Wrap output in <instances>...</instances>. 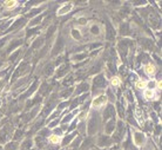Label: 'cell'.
I'll return each instance as SVG.
<instances>
[{
	"mask_svg": "<svg viewBox=\"0 0 162 150\" xmlns=\"http://www.w3.org/2000/svg\"><path fill=\"white\" fill-rule=\"evenodd\" d=\"M106 102H107V97H106V95H99V96H96L95 98L93 99L92 105H93V108L99 109V108H101L102 105H105Z\"/></svg>",
	"mask_w": 162,
	"mask_h": 150,
	"instance_id": "6da1fadb",
	"label": "cell"
},
{
	"mask_svg": "<svg viewBox=\"0 0 162 150\" xmlns=\"http://www.w3.org/2000/svg\"><path fill=\"white\" fill-rule=\"evenodd\" d=\"M147 86H148L149 90L154 91L156 88H157V82H156V80H149V82L147 83Z\"/></svg>",
	"mask_w": 162,
	"mask_h": 150,
	"instance_id": "52a82bcc",
	"label": "cell"
},
{
	"mask_svg": "<svg viewBox=\"0 0 162 150\" xmlns=\"http://www.w3.org/2000/svg\"><path fill=\"white\" fill-rule=\"evenodd\" d=\"M15 5H17V1H14V0H12V1H6V2H5V6H6V7H8V9L14 7Z\"/></svg>",
	"mask_w": 162,
	"mask_h": 150,
	"instance_id": "30bf717a",
	"label": "cell"
},
{
	"mask_svg": "<svg viewBox=\"0 0 162 150\" xmlns=\"http://www.w3.org/2000/svg\"><path fill=\"white\" fill-rule=\"evenodd\" d=\"M111 84H112L113 86H117V85H120V84H121V79H120V77H117V76L113 77V78L111 79Z\"/></svg>",
	"mask_w": 162,
	"mask_h": 150,
	"instance_id": "9c48e42d",
	"label": "cell"
},
{
	"mask_svg": "<svg viewBox=\"0 0 162 150\" xmlns=\"http://www.w3.org/2000/svg\"><path fill=\"white\" fill-rule=\"evenodd\" d=\"M72 9H73V2H67V4H65L64 6L60 7V10L58 11V14H59V16L66 14V13H68L69 11H72Z\"/></svg>",
	"mask_w": 162,
	"mask_h": 150,
	"instance_id": "7a4b0ae2",
	"label": "cell"
},
{
	"mask_svg": "<svg viewBox=\"0 0 162 150\" xmlns=\"http://www.w3.org/2000/svg\"><path fill=\"white\" fill-rule=\"evenodd\" d=\"M143 97H144L146 100H152V99H154V97H155V93H154L153 90L146 89V90L143 91Z\"/></svg>",
	"mask_w": 162,
	"mask_h": 150,
	"instance_id": "5b68a950",
	"label": "cell"
},
{
	"mask_svg": "<svg viewBox=\"0 0 162 150\" xmlns=\"http://www.w3.org/2000/svg\"><path fill=\"white\" fill-rule=\"evenodd\" d=\"M143 140H144V136H143L142 134L135 132V135H134V143H135L137 147H141V145H142Z\"/></svg>",
	"mask_w": 162,
	"mask_h": 150,
	"instance_id": "3957f363",
	"label": "cell"
},
{
	"mask_svg": "<svg viewBox=\"0 0 162 150\" xmlns=\"http://www.w3.org/2000/svg\"><path fill=\"white\" fill-rule=\"evenodd\" d=\"M135 86L137 88V89H140V90H142V89H146L147 88V82H144V80H137L136 83H135Z\"/></svg>",
	"mask_w": 162,
	"mask_h": 150,
	"instance_id": "8992f818",
	"label": "cell"
},
{
	"mask_svg": "<svg viewBox=\"0 0 162 150\" xmlns=\"http://www.w3.org/2000/svg\"><path fill=\"white\" fill-rule=\"evenodd\" d=\"M48 141H49L52 144H58V143L60 142V137H59L58 135H51Z\"/></svg>",
	"mask_w": 162,
	"mask_h": 150,
	"instance_id": "ba28073f",
	"label": "cell"
},
{
	"mask_svg": "<svg viewBox=\"0 0 162 150\" xmlns=\"http://www.w3.org/2000/svg\"><path fill=\"white\" fill-rule=\"evenodd\" d=\"M144 72H146L147 76H153V75L156 72L155 65H153V64H147V65H144Z\"/></svg>",
	"mask_w": 162,
	"mask_h": 150,
	"instance_id": "277c9868",
	"label": "cell"
}]
</instances>
